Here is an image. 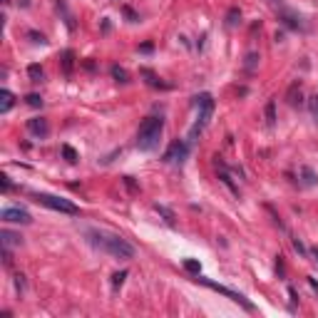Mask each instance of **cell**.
<instances>
[{
  "mask_svg": "<svg viewBox=\"0 0 318 318\" xmlns=\"http://www.w3.org/2000/svg\"><path fill=\"white\" fill-rule=\"evenodd\" d=\"M278 18H281L288 28H293V30H303L301 15H296V13H291V10H278Z\"/></svg>",
  "mask_w": 318,
  "mask_h": 318,
  "instance_id": "cell-9",
  "label": "cell"
},
{
  "mask_svg": "<svg viewBox=\"0 0 318 318\" xmlns=\"http://www.w3.org/2000/svg\"><path fill=\"white\" fill-rule=\"evenodd\" d=\"M0 244H3V246H20L23 244V236L20 234H13V231H8V229H3V231H0Z\"/></svg>",
  "mask_w": 318,
  "mask_h": 318,
  "instance_id": "cell-11",
  "label": "cell"
},
{
  "mask_svg": "<svg viewBox=\"0 0 318 318\" xmlns=\"http://www.w3.org/2000/svg\"><path fill=\"white\" fill-rule=\"evenodd\" d=\"M286 100H288V105H291V107H298V105H303V92H301V82H293V85L288 87V92H286Z\"/></svg>",
  "mask_w": 318,
  "mask_h": 318,
  "instance_id": "cell-10",
  "label": "cell"
},
{
  "mask_svg": "<svg viewBox=\"0 0 318 318\" xmlns=\"http://www.w3.org/2000/svg\"><path fill=\"white\" fill-rule=\"evenodd\" d=\"M124 278H127V271H119V273H114V276H112V288L117 291V288L124 283Z\"/></svg>",
  "mask_w": 318,
  "mask_h": 318,
  "instance_id": "cell-23",
  "label": "cell"
},
{
  "mask_svg": "<svg viewBox=\"0 0 318 318\" xmlns=\"http://www.w3.org/2000/svg\"><path fill=\"white\" fill-rule=\"evenodd\" d=\"M112 77H114L117 82H129V72H127L124 67H117V65L112 67Z\"/></svg>",
  "mask_w": 318,
  "mask_h": 318,
  "instance_id": "cell-18",
  "label": "cell"
},
{
  "mask_svg": "<svg viewBox=\"0 0 318 318\" xmlns=\"http://www.w3.org/2000/svg\"><path fill=\"white\" fill-rule=\"evenodd\" d=\"M256 62H259V55H256V53H249V55H246V65H244V67H246L249 72H254V70H256Z\"/></svg>",
  "mask_w": 318,
  "mask_h": 318,
  "instance_id": "cell-22",
  "label": "cell"
},
{
  "mask_svg": "<svg viewBox=\"0 0 318 318\" xmlns=\"http://www.w3.org/2000/svg\"><path fill=\"white\" fill-rule=\"evenodd\" d=\"M266 122L273 127L276 124V102L273 100H268V105H266Z\"/></svg>",
  "mask_w": 318,
  "mask_h": 318,
  "instance_id": "cell-19",
  "label": "cell"
},
{
  "mask_svg": "<svg viewBox=\"0 0 318 318\" xmlns=\"http://www.w3.org/2000/svg\"><path fill=\"white\" fill-rule=\"evenodd\" d=\"M28 77H30V82H43L45 72H43L40 65H30V67H28Z\"/></svg>",
  "mask_w": 318,
  "mask_h": 318,
  "instance_id": "cell-16",
  "label": "cell"
},
{
  "mask_svg": "<svg viewBox=\"0 0 318 318\" xmlns=\"http://www.w3.org/2000/svg\"><path fill=\"white\" fill-rule=\"evenodd\" d=\"M72 65H75V53H72V50H65V53H62V67H65V75L72 72Z\"/></svg>",
  "mask_w": 318,
  "mask_h": 318,
  "instance_id": "cell-15",
  "label": "cell"
},
{
  "mask_svg": "<svg viewBox=\"0 0 318 318\" xmlns=\"http://www.w3.org/2000/svg\"><path fill=\"white\" fill-rule=\"evenodd\" d=\"M33 199L53 212H60V214H80V209L70 202V199H62V197H55V194H45V192H35Z\"/></svg>",
  "mask_w": 318,
  "mask_h": 318,
  "instance_id": "cell-3",
  "label": "cell"
},
{
  "mask_svg": "<svg viewBox=\"0 0 318 318\" xmlns=\"http://www.w3.org/2000/svg\"><path fill=\"white\" fill-rule=\"evenodd\" d=\"M139 75H142V77H147V85H149V87H162V90H167V87H169L167 82H162V80H159V77H157L152 70H142Z\"/></svg>",
  "mask_w": 318,
  "mask_h": 318,
  "instance_id": "cell-13",
  "label": "cell"
},
{
  "mask_svg": "<svg viewBox=\"0 0 318 318\" xmlns=\"http://www.w3.org/2000/svg\"><path fill=\"white\" fill-rule=\"evenodd\" d=\"M308 109H311V117L318 122V95H313V97H308Z\"/></svg>",
  "mask_w": 318,
  "mask_h": 318,
  "instance_id": "cell-21",
  "label": "cell"
},
{
  "mask_svg": "<svg viewBox=\"0 0 318 318\" xmlns=\"http://www.w3.org/2000/svg\"><path fill=\"white\" fill-rule=\"evenodd\" d=\"M154 209H157L159 214H162V216H164V221H167L169 226H174V214H172V212H169L167 207H159V204H154Z\"/></svg>",
  "mask_w": 318,
  "mask_h": 318,
  "instance_id": "cell-20",
  "label": "cell"
},
{
  "mask_svg": "<svg viewBox=\"0 0 318 318\" xmlns=\"http://www.w3.org/2000/svg\"><path fill=\"white\" fill-rule=\"evenodd\" d=\"M197 281H199V283H204V286H209V288H214V291H219V293H224V296H226V298H231L234 303H241L246 311H254V306H251L241 293H236V291H231V288H226V286H219V283H214V281H209V278H204V276H199V273H197Z\"/></svg>",
  "mask_w": 318,
  "mask_h": 318,
  "instance_id": "cell-5",
  "label": "cell"
},
{
  "mask_svg": "<svg viewBox=\"0 0 318 318\" xmlns=\"http://www.w3.org/2000/svg\"><path fill=\"white\" fill-rule=\"evenodd\" d=\"M239 20H241V10H239V8H231V10L226 13V25H229V28H234Z\"/></svg>",
  "mask_w": 318,
  "mask_h": 318,
  "instance_id": "cell-17",
  "label": "cell"
},
{
  "mask_svg": "<svg viewBox=\"0 0 318 318\" xmlns=\"http://www.w3.org/2000/svg\"><path fill=\"white\" fill-rule=\"evenodd\" d=\"M313 254H316V259H318V249H316V251H313Z\"/></svg>",
  "mask_w": 318,
  "mask_h": 318,
  "instance_id": "cell-29",
  "label": "cell"
},
{
  "mask_svg": "<svg viewBox=\"0 0 318 318\" xmlns=\"http://www.w3.org/2000/svg\"><path fill=\"white\" fill-rule=\"evenodd\" d=\"M25 102H28L30 107H43V97H40V95H28Z\"/></svg>",
  "mask_w": 318,
  "mask_h": 318,
  "instance_id": "cell-25",
  "label": "cell"
},
{
  "mask_svg": "<svg viewBox=\"0 0 318 318\" xmlns=\"http://www.w3.org/2000/svg\"><path fill=\"white\" fill-rule=\"evenodd\" d=\"M298 174H301V177H303V179H301V182H303V184H306V187H313V184H316V182H318V174H316V172H313V169H308V167H301V169H298Z\"/></svg>",
  "mask_w": 318,
  "mask_h": 318,
  "instance_id": "cell-14",
  "label": "cell"
},
{
  "mask_svg": "<svg viewBox=\"0 0 318 318\" xmlns=\"http://www.w3.org/2000/svg\"><path fill=\"white\" fill-rule=\"evenodd\" d=\"M0 179H3V189H5V192H8V189H10V179H8V177H5V174H3V177H0Z\"/></svg>",
  "mask_w": 318,
  "mask_h": 318,
  "instance_id": "cell-28",
  "label": "cell"
},
{
  "mask_svg": "<svg viewBox=\"0 0 318 318\" xmlns=\"http://www.w3.org/2000/svg\"><path fill=\"white\" fill-rule=\"evenodd\" d=\"M187 154H189V144L187 142H182V139H174L172 144H169V149L164 152V162L167 164H182L184 159H187Z\"/></svg>",
  "mask_w": 318,
  "mask_h": 318,
  "instance_id": "cell-6",
  "label": "cell"
},
{
  "mask_svg": "<svg viewBox=\"0 0 318 318\" xmlns=\"http://www.w3.org/2000/svg\"><path fill=\"white\" fill-rule=\"evenodd\" d=\"M0 219H3L5 224H30L33 221V216L20 207H5L3 212H0Z\"/></svg>",
  "mask_w": 318,
  "mask_h": 318,
  "instance_id": "cell-7",
  "label": "cell"
},
{
  "mask_svg": "<svg viewBox=\"0 0 318 318\" xmlns=\"http://www.w3.org/2000/svg\"><path fill=\"white\" fill-rule=\"evenodd\" d=\"M28 132L33 134V137H48L50 134V124H48V119L45 117H33V119H28Z\"/></svg>",
  "mask_w": 318,
  "mask_h": 318,
  "instance_id": "cell-8",
  "label": "cell"
},
{
  "mask_svg": "<svg viewBox=\"0 0 318 318\" xmlns=\"http://www.w3.org/2000/svg\"><path fill=\"white\" fill-rule=\"evenodd\" d=\"M85 236H87V241H90L92 246L102 249L105 254H109V256H114V259H132V256H134V246H132L127 239L117 236V234H107V231L90 229Z\"/></svg>",
  "mask_w": 318,
  "mask_h": 318,
  "instance_id": "cell-1",
  "label": "cell"
},
{
  "mask_svg": "<svg viewBox=\"0 0 318 318\" xmlns=\"http://www.w3.org/2000/svg\"><path fill=\"white\" fill-rule=\"evenodd\" d=\"M162 132H164V119L162 117H147L142 124H139V132H137V147L142 152H152L159 139H162Z\"/></svg>",
  "mask_w": 318,
  "mask_h": 318,
  "instance_id": "cell-2",
  "label": "cell"
},
{
  "mask_svg": "<svg viewBox=\"0 0 318 318\" xmlns=\"http://www.w3.org/2000/svg\"><path fill=\"white\" fill-rule=\"evenodd\" d=\"M194 105H197V109H199V119H197V124L192 127V139L209 124V119H212V112H214V100H212V95H199V97H194Z\"/></svg>",
  "mask_w": 318,
  "mask_h": 318,
  "instance_id": "cell-4",
  "label": "cell"
},
{
  "mask_svg": "<svg viewBox=\"0 0 318 318\" xmlns=\"http://www.w3.org/2000/svg\"><path fill=\"white\" fill-rule=\"evenodd\" d=\"M184 268H187L189 273H199V264H197L194 259H187V261H184Z\"/></svg>",
  "mask_w": 318,
  "mask_h": 318,
  "instance_id": "cell-26",
  "label": "cell"
},
{
  "mask_svg": "<svg viewBox=\"0 0 318 318\" xmlns=\"http://www.w3.org/2000/svg\"><path fill=\"white\" fill-rule=\"evenodd\" d=\"M62 154H65V159H67V162H77V152L72 149V147H62Z\"/></svg>",
  "mask_w": 318,
  "mask_h": 318,
  "instance_id": "cell-24",
  "label": "cell"
},
{
  "mask_svg": "<svg viewBox=\"0 0 318 318\" xmlns=\"http://www.w3.org/2000/svg\"><path fill=\"white\" fill-rule=\"evenodd\" d=\"M30 38H33V43H45V35H38V33H30Z\"/></svg>",
  "mask_w": 318,
  "mask_h": 318,
  "instance_id": "cell-27",
  "label": "cell"
},
{
  "mask_svg": "<svg viewBox=\"0 0 318 318\" xmlns=\"http://www.w3.org/2000/svg\"><path fill=\"white\" fill-rule=\"evenodd\" d=\"M15 105V95L10 90H0V112H10V107Z\"/></svg>",
  "mask_w": 318,
  "mask_h": 318,
  "instance_id": "cell-12",
  "label": "cell"
}]
</instances>
